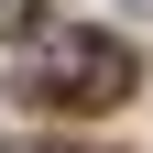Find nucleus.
<instances>
[{
    "mask_svg": "<svg viewBox=\"0 0 153 153\" xmlns=\"http://www.w3.org/2000/svg\"><path fill=\"white\" fill-rule=\"evenodd\" d=\"M22 88H33L44 109H120V99H131V44L66 22V33H44V55H33Z\"/></svg>",
    "mask_w": 153,
    "mask_h": 153,
    "instance_id": "obj_1",
    "label": "nucleus"
},
{
    "mask_svg": "<svg viewBox=\"0 0 153 153\" xmlns=\"http://www.w3.org/2000/svg\"><path fill=\"white\" fill-rule=\"evenodd\" d=\"M33 153H88V142H33Z\"/></svg>",
    "mask_w": 153,
    "mask_h": 153,
    "instance_id": "obj_2",
    "label": "nucleus"
}]
</instances>
